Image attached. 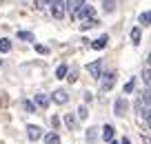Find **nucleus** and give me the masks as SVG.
<instances>
[{
    "label": "nucleus",
    "instance_id": "obj_19",
    "mask_svg": "<svg viewBox=\"0 0 151 144\" xmlns=\"http://www.w3.org/2000/svg\"><path fill=\"white\" fill-rule=\"evenodd\" d=\"M96 24H98V20L91 18V20H87V22H82V24H80V29H82V31H87V29H93Z\"/></svg>",
    "mask_w": 151,
    "mask_h": 144
},
{
    "label": "nucleus",
    "instance_id": "obj_2",
    "mask_svg": "<svg viewBox=\"0 0 151 144\" xmlns=\"http://www.w3.org/2000/svg\"><path fill=\"white\" fill-rule=\"evenodd\" d=\"M49 9H51V16H53V18L60 20L62 16H65V0H51Z\"/></svg>",
    "mask_w": 151,
    "mask_h": 144
},
{
    "label": "nucleus",
    "instance_id": "obj_5",
    "mask_svg": "<svg viewBox=\"0 0 151 144\" xmlns=\"http://www.w3.org/2000/svg\"><path fill=\"white\" fill-rule=\"evenodd\" d=\"M51 100H53L56 104H65L67 100H69V93H67L65 89H56V91L51 93Z\"/></svg>",
    "mask_w": 151,
    "mask_h": 144
},
{
    "label": "nucleus",
    "instance_id": "obj_27",
    "mask_svg": "<svg viewBox=\"0 0 151 144\" xmlns=\"http://www.w3.org/2000/svg\"><path fill=\"white\" fill-rule=\"evenodd\" d=\"M51 126H53V129H58V126H60V117H58V115L51 117Z\"/></svg>",
    "mask_w": 151,
    "mask_h": 144
},
{
    "label": "nucleus",
    "instance_id": "obj_30",
    "mask_svg": "<svg viewBox=\"0 0 151 144\" xmlns=\"http://www.w3.org/2000/svg\"><path fill=\"white\" fill-rule=\"evenodd\" d=\"M142 80H145V84H149V69H145V73H142Z\"/></svg>",
    "mask_w": 151,
    "mask_h": 144
},
{
    "label": "nucleus",
    "instance_id": "obj_24",
    "mask_svg": "<svg viewBox=\"0 0 151 144\" xmlns=\"http://www.w3.org/2000/svg\"><path fill=\"white\" fill-rule=\"evenodd\" d=\"M87 115H89V109H87V107H80V109H78V117H80V120H85Z\"/></svg>",
    "mask_w": 151,
    "mask_h": 144
},
{
    "label": "nucleus",
    "instance_id": "obj_11",
    "mask_svg": "<svg viewBox=\"0 0 151 144\" xmlns=\"http://www.w3.org/2000/svg\"><path fill=\"white\" fill-rule=\"evenodd\" d=\"M113 133H116V129H113L111 124H104V126H102V140H104V142H111V140H113Z\"/></svg>",
    "mask_w": 151,
    "mask_h": 144
},
{
    "label": "nucleus",
    "instance_id": "obj_13",
    "mask_svg": "<svg viewBox=\"0 0 151 144\" xmlns=\"http://www.w3.org/2000/svg\"><path fill=\"white\" fill-rule=\"evenodd\" d=\"M96 140H98V131H96V126H89V129H87V142L93 144Z\"/></svg>",
    "mask_w": 151,
    "mask_h": 144
},
{
    "label": "nucleus",
    "instance_id": "obj_16",
    "mask_svg": "<svg viewBox=\"0 0 151 144\" xmlns=\"http://www.w3.org/2000/svg\"><path fill=\"white\" fill-rule=\"evenodd\" d=\"M9 51H11V40L0 38V53H9Z\"/></svg>",
    "mask_w": 151,
    "mask_h": 144
},
{
    "label": "nucleus",
    "instance_id": "obj_22",
    "mask_svg": "<svg viewBox=\"0 0 151 144\" xmlns=\"http://www.w3.org/2000/svg\"><path fill=\"white\" fill-rule=\"evenodd\" d=\"M67 73H69V75H67V80H69V82H76V80H78V67H73V69L67 71Z\"/></svg>",
    "mask_w": 151,
    "mask_h": 144
},
{
    "label": "nucleus",
    "instance_id": "obj_8",
    "mask_svg": "<svg viewBox=\"0 0 151 144\" xmlns=\"http://www.w3.org/2000/svg\"><path fill=\"white\" fill-rule=\"evenodd\" d=\"M124 111H127V102H124V98H118L116 102H113V113H116L118 117H122Z\"/></svg>",
    "mask_w": 151,
    "mask_h": 144
},
{
    "label": "nucleus",
    "instance_id": "obj_20",
    "mask_svg": "<svg viewBox=\"0 0 151 144\" xmlns=\"http://www.w3.org/2000/svg\"><path fill=\"white\" fill-rule=\"evenodd\" d=\"M149 20H151V14H149V11H142V14H140V22H142V27H149Z\"/></svg>",
    "mask_w": 151,
    "mask_h": 144
},
{
    "label": "nucleus",
    "instance_id": "obj_17",
    "mask_svg": "<svg viewBox=\"0 0 151 144\" xmlns=\"http://www.w3.org/2000/svg\"><path fill=\"white\" fill-rule=\"evenodd\" d=\"M102 9H104V14H113V9H116V0H102Z\"/></svg>",
    "mask_w": 151,
    "mask_h": 144
},
{
    "label": "nucleus",
    "instance_id": "obj_1",
    "mask_svg": "<svg viewBox=\"0 0 151 144\" xmlns=\"http://www.w3.org/2000/svg\"><path fill=\"white\" fill-rule=\"evenodd\" d=\"M113 84H116V71H109V73L100 75V89L102 91H111Z\"/></svg>",
    "mask_w": 151,
    "mask_h": 144
},
{
    "label": "nucleus",
    "instance_id": "obj_15",
    "mask_svg": "<svg viewBox=\"0 0 151 144\" xmlns=\"http://www.w3.org/2000/svg\"><path fill=\"white\" fill-rule=\"evenodd\" d=\"M45 144H60V135L58 133H47L45 135Z\"/></svg>",
    "mask_w": 151,
    "mask_h": 144
},
{
    "label": "nucleus",
    "instance_id": "obj_23",
    "mask_svg": "<svg viewBox=\"0 0 151 144\" xmlns=\"http://www.w3.org/2000/svg\"><path fill=\"white\" fill-rule=\"evenodd\" d=\"M22 109L27 113H36V107H33V102H29V100H24V102H22Z\"/></svg>",
    "mask_w": 151,
    "mask_h": 144
},
{
    "label": "nucleus",
    "instance_id": "obj_26",
    "mask_svg": "<svg viewBox=\"0 0 151 144\" xmlns=\"http://www.w3.org/2000/svg\"><path fill=\"white\" fill-rule=\"evenodd\" d=\"M133 87H136V80H129V82L124 84V93H131V91H133Z\"/></svg>",
    "mask_w": 151,
    "mask_h": 144
},
{
    "label": "nucleus",
    "instance_id": "obj_29",
    "mask_svg": "<svg viewBox=\"0 0 151 144\" xmlns=\"http://www.w3.org/2000/svg\"><path fill=\"white\" fill-rule=\"evenodd\" d=\"M133 109H136V111H140V109H142V100H140V98L133 102Z\"/></svg>",
    "mask_w": 151,
    "mask_h": 144
},
{
    "label": "nucleus",
    "instance_id": "obj_9",
    "mask_svg": "<svg viewBox=\"0 0 151 144\" xmlns=\"http://www.w3.org/2000/svg\"><path fill=\"white\" fill-rule=\"evenodd\" d=\"M33 107L47 109V107H49V98L45 95V93H36V95H33Z\"/></svg>",
    "mask_w": 151,
    "mask_h": 144
},
{
    "label": "nucleus",
    "instance_id": "obj_28",
    "mask_svg": "<svg viewBox=\"0 0 151 144\" xmlns=\"http://www.w3.org/2000/svg\"><path fill=\"white\" fill-rule=\"evenodd\" d=\"M36 51H38V53H49V49H47V47H42V44H38Z\"/></svg>",
    "mask_w": 151,
    "mask_h": 144
},
{
    "label": "nucleus",
    "instance_id": "obj_12",
    "mask_svg": "<svg viewBox=\"0 0 151 144\" xmlns=\"http://www.w3.org/2000/svg\"><path fill=\"white\" fill-rule=\"evenodd\" d=\"M62 122L67 124V129H69V131H73V129H76V122H78V120H76V117L71 115V113H67V115L62 117Z\"/></svg>",
    "mask_w": 151,
    "mask_h": 144
},
{
    "label": "nucleus",
    "instance_id": "obj_25",
    "mask_svg": "<svg viewBox=\"0 0 151 144\" xmlns=\"http://www.w3.org/2000/svg\"><path fill=\"white\" fill-rule=\"evenodd\" d=\"M18 38H20V40H33V36L29 31H18Z\"/></svg>",
    "mask_w": 151,
    "mask_h": 144
},
{
    "label": "nucleus",
    "instance_id": "obj_18",
    "mask_svg": "<svg viewBox=\"0 0 151 144\" xmlns=\"http://www.w3.org/2000/svg\"><path fill=\"white\" fill-rule=\"evenodd\" d=\"M67 71H69V67H67V64H60V67H58V69H56V78H67Z\"/></svg>",
    "mask_w": 151,
    "mask_h": 144
},
{
    "label": "nucleus",
    "instance_id": "obj_3",
    "mask_svg": "<svg viewBox=\"0 0 151 144\" xmlns=\"http://www.w3.org/2000/svg\"><path fill=\"white\" fill-rule=\"evenodd\" d=\"M42 126H38V124H29L27 126V138L31 140V142H36V140H40L42 138Z\"/></svg>",
    "mask_w": 151,
    "mask_h": 144
},
{
    "label": "nucleus",
    "instance_id": "obj_7",
    "mask_svg": "<svg viewBox=\"0 0 151 144\" xmlns=\"http://www.w3.org/2000/svg\"><path fill=\"white\" fill-rule=\"evenodd\" d=\"M76 16H80V18H87V20H91V18L96 16V9H93L91 5H82L80 9H78V14H76Z\"/></svg>",
    "mask_w": 151,
    "mask_h": 144
},
{
    "label": "nucleus",
    "instance_id": "obj_6",
    "mask_svg": "<svg viewBox=\"0 0 151 144\" xmlns=\"http://www.w3.org/2000/svg\"><path fill=\"white\" fill-rule=\"evenodd\" d=\"M87 69H89V75H91V78H100V75H102V73H100V71H102V60H100V58H98V60H93Z\"/></svg>",
    "mask_w": 151,
    "mask_h": 144
},
{
    "label": "nucleus",
    "instance_id": "obj_33",
    "mask_svg": "<svg viewBox=\"0 0 151 144\" xmlns=\"http://www.w3.org/2000/svg\"><path fill=\"white\" fill-rule=\"evenodd\" d=\"M42 2H45V5H51V0H42Z\"/></svg>",
    "mask_w": 151,
    "mask_h": 144
},
{
    "label": "nucleus",
    "instance_id": "obj_34",
    "mask_svg": "<svg viewBox=\"0 0 151 144\" xmlns=\"http://www.w3.org/2000/svg\"><path fill=\"white\" fill-rule=\"evenodd\" d=\"M109 144H120V142H116V140H111V142H109Z\"/></svg>",
    "mask_w": 151,
    "mask_h": 144
},
{
    "label": "nucleus",
    "instance_id": "obj_4",
    "mask_svg": "<svg viewBox=\"0 0 151 144\" xmlns=\"http://www.w3.org/2000/svg\"><path fill=\"white\" fill-rule=\"evenodd\" d=\"M82 5H85V0H65V11H69L71 16H76Z\"/></svg>",
    "mask_w": 151,
    "mask_h": 144
},
{
    "label": "nucleus",
    "instance_id": "obj_14",
    "mask_svg": "<svg viewBox=\"0 0 151 144\" xmlns=\"http://www.w3.org/2000/svg\"><path fill=\"white\" fill-rule=\"evenodd\" d=\"M140 38H142V29L140 27L131 29V42H133V44H140Z\"/></svg>",
    "mask_w": 151,
    "mask_h": 144
},
{
    "label": "nucleus",
    "instance_id": "obj_31",
    "mask_svg": "<svg viewBox=\"0 0 151 144\" xmlns=\"http://www.w3.org/2000/svg\"><path fill=\"white\" fill-rule=\"evenodd\" d=\"M91 100H93V95H91V93L87 91V93H85V102H91Z\"/></svg>",
    "mask_w": 151,
    "mask_h": 144
},
{
    "label": "nucleus",
    "instance_id": "obj_32",
    "mask_svg": "<svg viewBox=\"0 0 151 144\" xmlns=\"http://www.w3.org/2000/svg\"><path fill=\"white\" fill-rule=\"evenodd\" d=\"M120 144H131V140H129V138H122V142H120Z\"/></svg>",
    "mask_w": 151,
    "mask_h": 144
},
{
    "label": "nucleus",
    "instance_id": "obj_21",
    "mask_svg": "<svg viewBox=\"0 0 151 144\" xmlns=\"http://www.w3.org/2000/svg\"><path fill=\"white\" fill-rule=\"evenodd\" d=\"M138 113H140V117H142V120L147 122V124H149V117H151V113H149V107H142V109H140Z\"/></svg>",
    "mask_w": 151,
    "mask_h": 144
},
{
    "label": "nucleus",
    "instance_id": "obj_10",
    "mask_svg": "<svg viewBox=\"0 0 151 144\" xmlns=\"http://www.w3.org/2000/svg\"><path fill=\"white\" fill-rule=\"evenodd\" d=\"M107 42H109V36H100L98 40H93V42H91V47H93L96 51H102L104 47H107Z\"/></svg>",
    "mask_w": 151,
    "mask_h": 144
}]
</instances>
